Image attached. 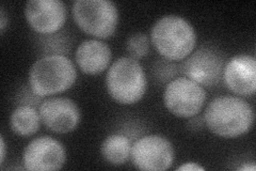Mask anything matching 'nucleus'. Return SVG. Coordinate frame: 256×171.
Listing matches in <instances>:
<instances>
[{
	"label": "nucleus",
	"instance_id": "f257e3e1",
	"mask_svg": "<svg viewBox=\"0 0 256 171\" xmlns=\"http://www.w3.org/2000/svg\"><path fill=\"white\" fill-rule=\"evenodd\" d=\"M204 122L210 131L226 139H235L249 133L255 121L254 109L244 97L222 95L207 105Z\"/></svg>",
	"mask_w": 256,
	"mask_h": 171
},
{
	"label": "nucleus",
	"instance_id": "f03ea898",
	"mask_svg": "<svg viewBox=\"0 0 256 171\" xmlns=\"http://www.w3.org/2000/svg\"><path fill=\"white\" fill-rule=\"evenodd\" d=\"M150 42L164 59L178 62L194 51L196 32L191 24L180 15L160 18L150 29Z\"/></svg>",
	"mask_w": 256,
	"mask_h": 171
},
{
	"label": "nucleus",
	"instance_id": "7ed1b4c3",
	"mask_svg": "<svg viewBox=\"0 0 256 171\" xmlns=\"http://www.w3.org/2000/svg\"><path fill=\"white\" fill-rule=\"evenodd\" d=\"M77 80V69L68 56H44L32 64L28 85L36 95L50 97L68 91Z\"/></svg>",
	"mask_w": 256,
	"mask_h": 171
},
{
	"label": "nucleus",
	"instance_id": "20e7f679",
	"mask_svg": "<svg viewBox=\"0 0 256 171\" xmlns=\"http://www.w3.org/2000/svg\"><path fill=\"white\" fill-rule=\"evenodd\" d=\"M106 88L114 101L121 105H134L143 99L148 90V77L139 60L124 56L108 69Z\"/></svg>",
	"mask_w": 256,
	"mask_h": 171
},
{
	"label": "nucleus",
	"instance_id": "39448f33",
	"mask_svg": "<svg viewBox=\"0 0 256 171\" xmlns=\"http://www.w3.org/2000/svg\"><path fill=\"white\" fill-rule=\"evenodd\" d=\"M76 25L84 34L98 40L109 39L116 34L118 10L110 0H76L72 7Z\"/></svg>",
	"mask_w": 256,
	"mask_h": 171
},
{
	"label": "nucleus",
	"instance_id": "423d86ee",
	"mask_svg": "<svg viewBox=\"0 0 256 171\" xmlns=\"http://www.w3.org/2000/svg\"><path fill=\"white\" fill-rule=\"evenodd\" d=\"M207 101L205 88L186 76L172 79L166 86L164 103L172 115L178 118H192L204 108Z\"/></svg>",
	"mask_w": 256,
	"mask_h": 171
},
{
	"label": "nucleus",
	"instance_id": "0eeeda50",
	"mask_svg": "<svg viewBox=\"0 0 256 171\" xmlns=\"http://www.w3.org/2000/svg\"><path fill=\"white\" fill-rule=\"evenodd\" d=\"M130 159L139 170L164 171L171 168L174 162V146L162 135H146L132 143Z\"/></svg>",
	"mask_w": 256,
	"mask_h": 171
},
{
	"label": "nucleus",
	"instance_id": "6e6552de",
	"mask_svg": "<svg viewBox=\"0 0 256 171\" xmlns=\"http://www.w3.org/2000/svg\"><path fill=\"white\" fill-rule=\"evenodd\" d=\"M224 66L226 59L222 52L212 45H204L192 52L182 62V73L204 88H210L221 81Z\"/></svg>",
	"mask_w": 256,
	"mask_h": 171
},
{
	"label": "nucleus",
	"instance_id": "1a4fd4ad",
	"mask_svg": "<svg viewBox=\"0 0 256 171\" xmlns=\"http://www.w3.org/2000/svg\"><path fill=\"white\" fill-rule=\"evenodd\" d=\"M22 159L26 170H59L66 164V151L59 140L50 136H40L26 145Z\"/></svg>",
	"mask_w": 256,
	"mask_h": 171
},
{
	"label": "nucleus",
	"instance_id": "9d476101",
	"mask_svg": "<svg viewBox=\"0 0 256 171\" xmlns=\"http://www.w3.org/2000/svg\"><path fill=\"white\" fill-rule=\"evenodd\" d=\"M42 123L57 134L74 132L82 120V112L75 101L66 96L46 97L38 107Z\"/></svg>",
	"mask_w": 256,
	"mask_h": 171
},
{
	"label": "nucleus",
	"instance_id": "9b49d317",
	"mask_svg": "<svg viewBox=\"0 0 256 171\" xmlns=\"http://www.w3.org/2000/svg\"><path fill=\"white\" fill-rule=\"evenodd\" d=\"M24 14L29 26L38 35L61 31L68 19L66 6L62 0H30Z\"/></svg>",
	"mask_w": 256,
	"mask_h": 171
},
{
	"label": "nucleus",
	"instance_id": "f8f14e48",
	"mask_svg": "<svg viewBox=\"0 0 256 171\" xmlns=\"http://www.w3.org/2000/svg\"><path fill=\"white\" fill-rule=\"evenodd\" d=\"M223 81L239 97H251L256 91V58L246 54L232 57L223 69Z\"/></svg>",
	"mask_w": 256,
	"mask_h": 171
},
{
	"label": "nucleus",
	"instance_id": "ddd939ff",
	"mask_svg": "<svg viewBox=\"0 0 256 171\" xmlns=\"http://www.w3.org/2000/svg\"><path fill=\"white\" fill-rule=\"evenodd\" d=\"M78 68L86 75H98L109 69L112 60L110 46L98 39L86 40L75 53Z\"/></svg>",
	"mask_w": 256,
	"mask_h": 171
},
{
	"label": "nucleus",
	"instance_id": "4468645a",
	"mask_svg": "<svg viewBox=\"0 0 256 171\" xmlns=\"http://www.w3.org/2000/svg\"><path fill=\"white\" fill-rule=\"evenodd\" d=\"M132 143L126 135L116 133L107 136L100 145L102 158L112 166H123L130 159Z\"/></svg>",
	"mask_w": 256,
	"mask_h": 171
},
{
	"label": "nucleus",
	"instance_id": "2eb2a0df",
	"mask_svg": "<svg viewBox=\"0 0 256 171\" xmlns=\"http://www.w3.org/2000/svg\"><path fill=\"white\" fill-rule=\"evenodd\" d=\"M42 120L38 109L32 106H18L10 117V126L14 134L30 137L38 132Z\"/></svg>",
	"mask_w": 256,
	"mask_h": 171
},
{
	"label": "nucleus",
	"instance_id": "dca6fc26",
	"mask_svg": "<svg viewBox=\"0 0 256 171\" xmlns=\"http://www.w3.org/2000/svg\"><path fill=\"white\" fill-rule=\"evenodd\" d=\"M40 53L44 56H66L72 48V38L66 31H58L52 35H40L38 38Z\"/></svg>",
	"mask_w": 256,
	"mask_h": 171
},
{
	"label": "nucleus",
	"instance_id": "f3484780",
	"mask_svg": "<svg viewBox=\"0 0 256 171\" xmlns=\"http://www.w3.org/2000/svg\"><path fill=\"white\" fill-rule=\"evenodd\" d=\"M126 51L132 58L139 60L148 56L150 52V39L143 32H136L127 39Z\"/></svg>",
	"mask_w": 256,
	"mask_h": 171
},
{
	"label": "nucleus",
	"instance_id": "a211bd4d",
	"mask_svg": "<svg viewBox=\"0 0 256 171\" xmlns=\"http://www.w3.org/2000/svg\"><path fill=\"white\" fill-rule=\"evenodd\" d=\"M178 69H182V67L180 68L178 66H176L173 61L160 59L155 63L153 72L160 81L166 83V81H171L174 79V77L178 74Z\"/></svg>",
	"mask_w": 256,
	"mask_h": 171
},
{
	"label": "nucleus",
	"instance_id": "6ab92c4d",
	"mask_svg": "<svg viewBox=\"0 0 256 171\" xmlns=\"http://www.w3.org/2000/svg\"><path fill=\"white\" fill-rule=\"evenodd\" d=\"M43 102V97L36 95L30 86L22 87L16 94V104L18 106H32L38 109L40 105Z\"/></svg>",
	"mask_w": 256,
	"mask_h": 171
},
{
	"label": "nucleus",
	"instance_id": "aec40b11",
	"mask_svg": "<svg viewBox=\"0 0 256 171\" xmlns=\"http://www.w3.org/2000/svg\"><path fill=\"white\" fill-rule=\"evenodd\" d=\"M203 170H205V168L194 161L184 162L182 165L176 168V171H203Z\"/></svg>",
	"mask_w": 256,
	"mask_h": 171
},
{
	"label": "nucleus",
	"instance_id": "412c9836",
	"mask_svg": "<svg viewBox=\"0 0 256 171\" xmlns=\"http://www.w3.org/2000/svg\"><path fill=\"white\" fill-rule=\"evenodd\" d=\"M204 125H205L204 118L198 117V115L190 118V121L188 123V126L190 127V129H194V131H196V129H201Z\"/></svg>",
	"mask_w": 256,
	"mask_h": 171
},
{
	"label": "nucleus",
	"instance_id": "4be33fe9",
	"mask_svg": "<svg viewBox=\"0 0 256 171\" xmlns=\"http://www.w3.org/2000/svg\"><path fill=\"white\" fill-rule=\"evenodd\" d=\"M8 15L4 11V8L2 7V9H0V31H2V34H4L6 26H8Z\"/></svg>",
	"mask_w": 256,
	"mask_h": 171
},
{
	"label": "nucleus",
	"instance_id": "5701e85b",
	"mask_svg": "<svg viewBox=\"0 0 256 171\" xmlns=\"http://www.w3.org/2000/svg\"><path fill=\"white\" fill-rule=\"evenodd\" d=\"M6 155V144L4 136H0V164H4Z\"/></svg>",
	"mask_w": 256,
	"mask_h": 171
},
{
	"label": "nucleus",
	"instance_id": "b1692460",
	"mask_svg": "<svg viewBox=\"0 0 256 171\" xmlns=\"http://www.w3.org/2000/svg\"><path fill=\"white\" fill-rule=\"evenodd\" d=\"M255 169H256V166L254 162H250V164H246V162H244V165L237 168V170H242V171H255Z\"/></svg>",
	"mask_w": 256,
	"mask_h": 171
}]
</instances>
